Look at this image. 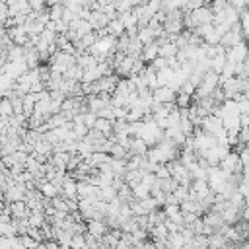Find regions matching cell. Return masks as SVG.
I'll return each instance as SVG.
<instances>
[{
  "label": "cell",
  "mask_w": 249,
  "mask_h": 249,
  "mask_svg": "<svg viewBox=\"0 0 249 249\" xmlns=\"http://www.w3.org/2000/svg\"><path fill=\"white\" fill-rule=\"evenodd\" d=\"M218 167L226 173H241L243 165H241V160H239V154L235 150H230L218 163Z\"/></svg>",
  "instance_id": "obj_1"
},
{
  "label": "cell",
  "mask_w": 249,
  "mask_h": 249,
  "mask_svg": "<svg viewBox=\"0 0 249 249\" xmlns=\"http://www.w3.org/2000/svg\"><path fill=\"white\" fill-rule=\"evenodd\" d=\"M177 91L171 86H158L152 89V99L156 103H175Z\"/></svg>",
  "instance_id": "obj_2"
},
{
  "label": "cell",
  "mask_w": 249,
  "mask_h": 249,
  "mask_svg": "<svg viewBox=\"0 0 249 249\" xmlns=\"http://www.w3.org/2000/svg\"><path fill=\"white\" fill-rule=\"evenodd\" d=\"M245 58H247V41H241V43L226 49V60L228 62H243Z\"/></svg>",
  "instance_id": "obj_3"
},
{
  "label": "cell",
  "mask_w": 249,
  "mask_h": 249,
  "mask_svg": "<svg viewBox=\"0 0 249 249\" xmlns=\"http://www.w3.org/2000/svg\"><path fill=\"white\" fill-rule=\"evenodd\" d=\"M86 231H88V233H91V235H95V237H101L103 233H107V231H109V226H107V222H105V220L91 218V220H88V222H86Z\"/></svg>",
  "instance_id": "obj_4"
},
{
  "label": "cell",
  "mask_w": 249,
  "mask_h": 249,
  "mask_svg": "<svg viewBox=\"0 0 249 249\" xmlns=\"http://www.w3.org/2000/svg\"><path fill=\"white\" fill-rule=\"evenodd\" d=\"M158 49H160V45H158L156 39H154L152 43H146V45L142 47V51H140V58H142L144 62H152V60L158 56Z\"/></svg>",
  "instance_id": "obj_5"
},
{
  "label": "cell",
  "mask_w": 249,
  "mask_h": 249,
  "mask_svg": "<svg viewBox=\"0 0 249 249\" xmlns=\"http://www.w3.org/2000/svg\"><path fill=\"white\" fill-rule=\"evenodd\" d=\"M177 51H179V47H177L173 41H163V43H160L158 54H160V56H163V58H167V56H175V54H177Z\"/></svg>",
  "instance_id": "obj_6"
},
{
  "label": "cell",
  "mask_w": 249,
  "mask_h": 249,
  "mask_svg": "<svg viewBox=\"0 0 249 249\" xmlns=\"http://www.w3.org/2000/svg\"><path fill=\"white\" fill-rule=\"evenodd\" d=\"M93 128H97V130H101L103 134L111 136V134H113V121H111V119H105V117H97L95 123H93Z\"/></svg>",
  "instance_id": "obj_7"
},
{
  "label": "cell",
  "mask_w": 249,
  "mask_h": 249,
  "mask_svg": "<svg viewBox=\"0 0 249 249\" xmlns=\"http://www.w3.org/2000/svg\"><path fill=\"white\" fill-rule=\"evenodd\" d=\"M41 195L43 196H47V198H53V196H56V195H60V189L53 183V181H43L41 183Z\"/></svg>",
  "instance_id": "obj_8"
},
{
  "label": "cell",
  "mask_w": 249,
  "mask_h": 249,
  "mask_svg": "<svg viewBox=\"0 0 249 249\" xmlns=\"http://www.w3.org/2000/svg\"><path fill=\"white\" fill-rule=\"evenodd\" d=\"M12 212L16 214V218H25L27 214H29V210H27V206L21 202V200H16L14 204H12Z\"/></svg>",
  "instance_id": "obj_9"
},
{
  "label": "cell",
  "mask_w": 249,
  "mask_h": 249,
  "mask_svg": "<svg viewBox=\"0 0 249 249\" xmlns=\"http://www.w3.org/2000/svg\"><path fill=\"white\" fill-rule=\"evenodd\" d=\"M14 113V105L10 99H2L0 101V117H10Z\"/></svg>",
  "instance_id": "obj_10"
},
{
  "label": "cell",
  "mask_w": 249,
  "mask_h": 249,
  "mask_svg": "<svg viewBox=\"0 0 249 249\" xmlns=\"http://www.w3.org/2000/svg\"><path fill=\"white\" fill-rule=\"evenodd\" d=\"M204 4H206V0H187V8L185 10H195V8H200Z\"/></svg>",
  "instance_id": "obj_11"
},
{
  "label": "cell",
  "mask_w": 249,
  "mask_h": 249,
  "mask_svg": "<svg viewBox=\"0 0 249 249\" xmlns=\"http://www.w3.org/2000/svg\"><path fill=\"white\" fill-rule=\"evenodd\" d=\"M6 16H10V8H8V2H2V0H0V19H4Z\"/></svg>",
  "instance_id": "obj_12"
},
{
  "label": "cell",
  "mask_w": 249,
  "mask_h": 249,
  "mask_svg": "<svg viewBox=\"0 0 249 249\" xmlns=\"http://www.w3.org/2000/svg\"><path fill=\"white\" fill-rule=\"evenodd\" d=\"M245 148H247V150H249V142H247V144H245Z\"/></svg>",
  "instance_id": "obj_13"
}]
</instances>
